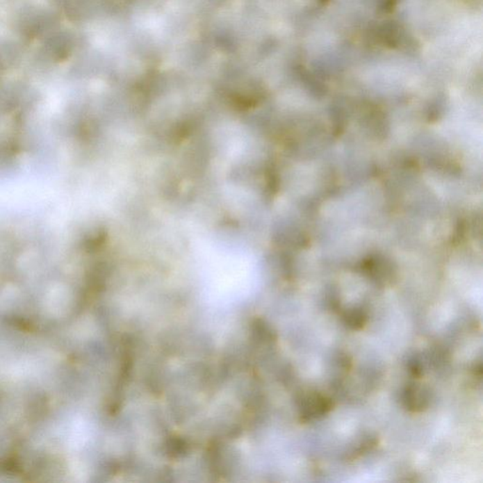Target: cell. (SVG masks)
<instances>
[{"instance_id": "cell-2", "label": "cell", "mask_w": 483, "mask_h": 483, "mask_svg": "<svg viewBox=\"0 0 483 483\" xmlns=\"http://www.w3.org/2000/svg\"><path fill=\"white\" fill-rule=\"evenodd\" d=\"M302 408V414L306 421L313 420L331 411V401L319 394H310L306 395Z\"/></svg>"}, {"instance_id": "cell-1", "label": "cell", "mask_w": 483, "mask_h": 483, "mask_svg": "<svg viewBox=\"0 0 483 483\" xmlns=\"http://www.w3.org/2000/svg\"><path fill=\"white\" fill-rule=\"evenodd\" d=\"M429 390L423 385H409L403 393V403L409 411H421L429 405Z\"/></svg>"}, {"instance_id": "cell-3", "label": "cell", "mask_w": 483, "mask_h": 483, "mask_svg": "<svg viewBox=\"0 0 483 483\" xmlns=\"http://www.w3.org/2000/svg\"><path fill=\"white\" fill-rule=\"evenodd\" d=\"M344 320L348 328L360 329L368 321V315L360 308H353L345 313Z\"/></svg>"}]
</instances>
